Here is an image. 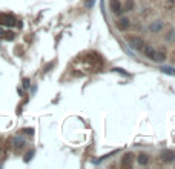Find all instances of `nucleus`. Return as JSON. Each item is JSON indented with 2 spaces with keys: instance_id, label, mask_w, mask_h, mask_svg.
Listing matches in <instances>:
<instances>
[{
  "instance_id": "nucleus-2",
  "label": "nucleus",
  "mask_w": 175,
  "mask_h": 169,
  "mask_svg": "<svg viewBox=\"0 0 175 169\" xmlns=\"http://www.w3.org/2000/svg\"><path fill=\"white\" fill-rule=\"evenodd\" d=\"M128 43L134 49H141V46H143V40L140 37H128Z\"/></svg>"
},
{
  "instance_id": "nucleus-10",
  "label": "nucleus",
  "mask_w": 175,
  "mask_h": 169,
  "mask_svg": "<svg viewBox=\"0 0 175 169\" xmlns=\"http://www.w3.org/2000/svg\"><path fill=\"white\" fill-rule=\"evenodd\" d=\"M144 54L149 57V58H152V60H154V57H155V49H154V48H151V46H146V48H144Z\"/></svg>"
},
{
  "instance_id": "nucleus-8",
  "label": "nucleus",
  "mask_w": 175,
  "mask_h": 169,
  "mask_svg": "<svg viewBox=\"0 0 175 169\" xmlns=\"http://www.w3.org/2000/svg\"><path fill=\"white\" fill-rule=\"evenodd\" d=\"M137 160H138L140 165H148V163H149V155H148V154H140V155L137 157Z\"/></svg>"
},
{
  "instance_id": "nucleus-12",
  "label": "nucleus",
  "mask_w": 175,
  "mask_h": 169,
  "mask_svg": "<svg viewBox=\"0 0 175 169\" xmlns=\"http://www.w3.org/2000/svg\"><path fill=\"white\" fill-rule=\"evenodd\" d=\"M94 3H95V0H85V8L86 9H91L94 6Z\"/></svg>"
},
{
  "instance_id": "nucleus-13",
  "label": "nucleus",
  "mask_w": 175,
  "mask_h": 169,
  "mask_svg": "<svg viewBox=\"0 0 175 169\" xmlns=\"http://www.w3.org/2000/svg\"><path fill=\"white\" fill-rule=\"evenodd\" d=\"M132 8H134V2L132 0H128L126 2V11H131Z\"/></svg>"
},
{
  "instance_id": "nucleus-9",
  "label": "nucleus",
  "mask_w": 175,
  "mask_h": 169,
  "mask_svg": "<svg viewBox=\"0 0 175 169\" xmlns=\"http://www.w3.org/2000/svg\"><path fill=\"white\" fill-rule=\"evenodd\" d=\"M154 60L158 62V63L164 62V60H166V52H164V51H161V52H157V51H155V57H154Z\"/></svg>"
},
{
  "instance_id": "nucleus-6",
  "label": "nucleus",
  "mask_w": 175,
  "mask_h": 169,
  "mask_svg": "<svg viewBox=\"0 0 175 169\" xmlns=\"http://www.w3.org/2000/svg\"><path fill=\"white\" fill-rule=\"evenodd\" d=\"M132 162H134V154H131V152H128V154H124L122 158V165L123 166H131L132 165Z\"/></svg>"
},
{
  "instance_id": "nucleus-11",
  "label": "nucleus",
  "mask_w": 175,
  "mask_h": 169,
  "mask_svg": "<svg viewBox=\"0 0 175 169\" xmlns=\"http://www.w3.org/2000/svg\"><path fill=\"white\" fill-rule=\"evenodd\" d=\"M161 26H163V25H161V22H157V23H152V25H151V31L157 32V31H160V29H161Z\"/></svg>"
},
{
  "instance_id": "nucleus-4",
  "label": "nucleus",
  "mask_w": 175,
  "mask_h": 169,
  "mask_svg": "<svg viewBox=\"0 0 175 169\" xmlns=\"http://www.w3.org/2000/svg\"><path fill=\"white\" fill-rule=\"evenodd\" d=\"M160 157H161V160H163V162H166V163H171V162H174L175 154L172 152V151H163Z\"/></svg>"
},
{
  "instance_id": "nucleus-7",
  "label": "nucleus",
  "mask_w": 175,
  "mask_h": 169,
  "mask_svg": "<svg viewBox=\"0 0 175 169\" xmlns=\"http://www.w3.org/2000/svg\"><path fill=\"white\" fill-rule=\"evenodd\" d=\"M160 71L164 72V74H168V75H174L175 77V68H172V66H161Z\"/></svg>"
},
{
  "instance_id": "nucleus-1",
  "label": "nucleus",
  "mask_w": 175,
  "mask_h": 169,
  "mask_svg": "<svg viewBox=\"0 0 175 169\" xmlns=\"http://www.w3.org/2000/svg\"><path fill=\"white\" fill-rule=\"evenodd\" d=\"M16 17L12 14H6V12H2L0 14V25L2 26H14L16 25Z\"/></svg>"
},
{
  "instance_id": "nucleus-3",
  "label": "nucleus",
  "mask_w": 175,
  "mask_h": 169,
  "mask_svg": "<svg viewBox=\"0 0 175 169\" xmlns=\"http://www.w3.org/2000/svg\"><path fill=\"white\" fill-rule=\"evenodd\" d=\"M109 8H111V11H112L114 14H120L123 11L122 5H120L118 0H109Z\"/></svg>"
},
{
  "instance_id": "nucleus-14",
  "label": "nucleus",
  "mask_w": 175,
  "mask_h": 169,
  "mask_svg": "<svg viewBox=\"0 0 175 169\" xmlns=\"http://www.w3.org/2000/svg\"><path fill=\"white\" fill-rule=\"evenodd\" d=\"M32 155H34V151L28 152V154H26V158H25V160H26V162H29V158H32Z\"/></svg>"
},
{
  "instance_id": "nucleus-5",
  "label": "nucleus",
  "mask_w": 175,
  "mask_h": 169,
  "mask_svg": "<svg viewBox=\"0 0 175 169\" xmlns=\"http://www.w3.org/2000/svg\"><path fill=\"white\" fill-rule=\"evenodd\" d=\"M117 26H118L120 31H126V29L131 26V20L128 19V17H122V19L117 22Z\"/></svg>"
},
{
  "instance_id": "nucleus-15",
  "label": "nucleus",
  "mask_w": 175,
  "mask_h": 169,
  "mask_svg": "<svg viewBox=\"0 0 175 169\" xmlns=\"http://www.w3.org/2000/svg\"><path fill=\"white\" fill-rule=\"evenodd\" d=\"M23 132H26V134H32L34 131H32V129H23Z\"/></svg>"
}]
</instances>
